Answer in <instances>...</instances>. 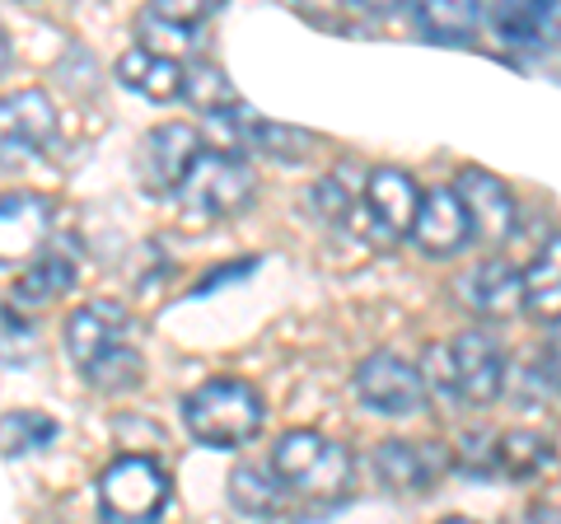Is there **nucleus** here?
<instances>
[{"mask_svg": "<svg viewBox=\"0 0 561 524\" xmlns=\"http://www.w3.org/2000/svg\"><path fill=\"white\" fill-rule=\"evenodd\" d=\"M136 323L117 300H90L66 319V352L76 361L84 384L99 394L136 389L146 375V361L131 346Z\"/></svg>", "mask_w": 561, "mask_h": 524, "instance_id": "1", "label": "nucleus"}, {"mask_svg": "<svg viewBox=\"0 0 561 524\" xmlns=\"http://www.w3.org/2000/svg\"><path fill=\"white\" fill-rule=\"evenodd\" d=\"M262 417H267L262 394L249 379H234V375L206 379L183 398V426L192 431V441H202L210 449L249 445L262 431Z\"/></svg>", "mask_w": 561, "mask_h": 524, "instance_id": "2", "label": "nucleus"}, {"mask_svg": "<svg viewBox=\"0 0 561 524\" xmlns=\"http://www.w3.org/2000/svg\"><path fill=\"white\" fill-rule=\"evenodd\" d=\"M272 468L290 497L309 501H337L351 492V478H356V459L346 454V445L323 431H286L272 445Z\"/></svg>", "mask_w": 561, "mask_h": 524, "instance_id": "3", "label": "nucleus"}, {"mask_svg": "<svg viewBox=\"0 0 561 524\" xmlns=\"http://www.w3.org/2000/svg\"><path fill=\"white\" fill-rule=\"evenodd\" d=\"M173 497V482L150 454H122L99 478L103 524H154Z\"/></svg>", "mask_w": 561, "mask_h": 524, "instance_id": "4", "label": "nucleus"}, {"mask_svg": "<svg viewBox=\"0 0 561 524\" xmlns=\"http://www.w3.org/2000/svg\"><path fill=\"white\" fill-rule=\"evenodd\" d=\"M426 371L440 375L435 384L449 394H459L463 403H491V398H501V389H505L501 346H496V338L478 333V328L449 338L445 352H435V361H426Z\"/></svg>", "mask_w": 561, "mask_h": 524, "instance_id": "5", "label": "nucleus"}, {"mask_svg": "<svg viewBox=\"0 0 561 524\" xmlns=\"http://www.w3.org/2000/svg\"><path fill=\"white\" fill-rule=\"evenodd\" d=\"M253 169L239 160V155H225V150H202V160L192 164L187 173V183L179 187L183 192V202L192 206L197 216H210V220H220V216H239L243 206L253 202Z\"/></svg>", "mask_w": 561, "mask_h": 524, "instance_id": "6", "label": "nucleus"}, {"mask_svg": "<svg viewBox=\"0 0 561 524\" xmlns=\"http://www.w3.org/2000/svg\"><path fill=\"white\" fill-rule=\"evenodd\" d=\"M356 394L365 408H375L383 417H412L426 408V398H431L426 375L393 352H375L356 365Z\"/></svg>", "mask_w": 561, "mask_h": 524, "instance_id": "7", "label": "nucleus"}, {"mask_svg": "<svg viewBox=\"0 0 561 524\" xmlns=\"http://www.w3.org/2000/svg\"><path fill=\"white\" fill-rule=\"evenodd\" d=\"M202 150L206 146H202L197 127H187V122H164V127H154L146 141H140L136 173L154 197H164V192H179L187 183V173L202 160Z\"/></svg>", "mask_w": 561, "mask_h": 524, "instance_id": "8", "label": "nucleus"}, {"mask_svg": "<svg viewBox=\"0 0 561 524\" xmlns=\"http://www.w3.org/2000/svg\"><path fill=\"white\" fill-rule=\"evenodd\" d=\"M57 206L43 192H5L0 197V267H28L47 253Z\"/></svg>", "mask_w": 561, "mask_h": 524, "instance_id": "9", "label": "nucleus"}, {"mask_svg": "<svg viewBox=\"0 0 561 524\" xmlns=\"http://www.w3.org/2000/svg\"><path fill=\"white\" fill-rule=\"evenodd\" d=\"M57 141V103L43 90L0 94V164H20Z\"/></svg>", "mask_w": 561, "mask_h": 524, "instance_id": "10", "label": "nucleus"}, {"mask_svg": "<svg viewBox=\"0 0 561 524\" xmlns=\"http://www.w3.org/2000/svg\"><path fill=\"white\" fill-rule=\"evenodd\" d=\"M454 192H459V202L468 212L472 239L505 243L515 235V197H511V187H505V179H496L491 169H463Z\"/></svg>", "mask_w": 561, "mask_h": 524, "instance_id": "11", "label": "nucleus"}, {"mask_svg": "<svg viewBox=\"0 0 561 524\" xmlns=\"http://www.w3.org/2000/svg\"><path fill=\"white\" fill-rule=\"evenodd\" d=\"M449 468V449L445 445H426V441H379L375 445V478L389 492H426L445 478Z\"/></svg>", "mask_w": 561, "mask_h": 524, "instance_id": "12", "label": "nucleus"}, {"mask_svg": "<svg viewBox=\"0 0 561 524\" xmlns=\"http://www.w3.org/2000/svg\"><path fill=\"white\" fill-rule=\"evenodd\" d=\"M412 239H416V249L431 253V258L459 253L463 243L472 239L468 212H463L459 192H454V187H431V192H421V206H416V220H412Z\"/></svg>", "mask_w": 561, "mask_h": 524, "instance_id": "13", "label": "nucleus"}, {"mask_svg": "<svg viewBox=\"0 0 561 524\" xmlns=\"http://www.w3.org/2000/svg\"><path fill=\"white\" fill-rule=\"evenodd\" d=\"M416 206H421V192H416L408 169L383 164V169H375L370 179H365V212H370L375 230H383L389 239L412 235Z\"/></svg>", "mask_w": 561, "mask_h": 524, "instance_id": "14", "label": "nucleus"}, {"mask_svg": "<svg viewBox=\"0 0 561 524\" xmlns=\"http://www.w3.org/2000/svg\"><path fill=\"white\" fill-rule=\"evenodd\" d=\"M463 295L482 319H515L524 309V272L505 258H486L463 276Z\"/></svg>", "mask_w": 561, "mask_h": 524, "instance_id": "15", "label": "nucleus"}, {"mask_svg": "<svg viewBox=\"0 0 561 524\" xmlns=\"http://www.w3.org/2000/svg\"><path fill=\"white\" fill-rule=\"evenodd\" d=\"M486 20L496 29V38L515 52H548L561 38V5L519 0V5H496Z\"/></svg>", "mask_w": 561, "mask_h": 524, "instance_id": "16", "label": "nucleus"}, {"mask_svg": "<svg viewBox=\"0 0 561 524\" xmlns=\"http://www.w3.org/2000/svg\"><path fill=\"white\" fill-rule=\"evenodd\" d=\"M70 286H76V258L61 249H47L43 258H33L20 272V282H14V309L43 314L47 305H57Z\"/></svg>", "mask_w": 561, "mask_h": 524, "instance_id": "17", "label": "nucleus"}, {"mask_svg": "<svg viewBox=\"0 0 561 524\" xmlns=\"http://www.w3.org/2000/svg\"><path fill=\"white\" fill-rule=\"evenodd\" d=\"M117 80L136 90L140 99L150 103H169V99H183V61H169V57H154L146 47H131L117 57Z\"/></svg>", "mask_w": 561, "mask_h": 524, "instance_id": "18", "label": "nucleus"}, {"mask_svg": "<svg viewBox=\"0 0 561 524\" xmlns=\"http://www.w3.org/2000/svg\"><path fill=\"white\" fill-rule=\"evenodd\" d=\"M524 309L538 319H561V230L542 243L538 258L524 267Z\"/></svg>", "mask_w": 561, "mask_h": 524, "instance_id": "19", "label": "nucleus"}, {"mask_svg": "<svg viewBox=\"0 0 561 524\" xmlns=\"http://www.w3.org/2000/svg\"><path fill=\"white\" fill-rule=\"evenodd\" d=\"M230 501L239 505L243 515H280L286 511V501H290V492H286V482L276 478V468L267 464H239L234 474H230Z\"/></svg>", "mask_w": 561, "mask_h": 524, "instance_id": "20", "label": "nucleus"}, {"mask_svg": "<svg viewBox=\"0 0 561 524\" xmlns=\"http://www.w3.org/2000/svg\"><path fill=\"white\" fill-rule=\"evenodd\" d=\"M183 99L192 103V109H202L206 117H225L239 109V90L230 84V76L220 71L216 61H192L183 66Z\"/></svg>", "mask_w": 561, "mask_h": 524, "instance_id": "21", "label": "nucleus"}, {"mask_svg": "<svg viewBox=\"0 0 561 524\" xmlns=\"http://www.w3.org/2000/svg\"><path fill=\"white\" fill-rule=\"evenodd\" d=\"M552 464V445L538 431H511L501 441H491V468L505 478H534Z\"/></svg>", "mask_w": 561, "mask_h": 524, "instance_id": "22", "label": "nucleus"}, {"mask_svg": "<svg viewBox=\"0 0 561 524\" xmlns=\"http://www.w3.org/2000/svg\"><path fill=\"white\" fill-rule=\"evenodd\" d=\"M416 24L435 43H468L482 24V10L468 0H431V5H416Z\"/></svg>", "mask_w": 561, "mask_h": 524, "instance_id": "23", "label": "nucleus"}, {"mask_svg": "<svg viewBox=\"0 0 561 524\" xmlns=\"http://www.w3.org/2000/svg\"><path fill=\"white\" fill-rule=\"evenodd\" d=\"M61 435V426L51 422L47 412H33V408H20V412H5L0 417V449L10 459H24V454H43L51 441Z\"/></svg>", "mask_w": 561, "mask_h": 524, "instance_id": "24", "label": "nucleus"}, {"mask_svg": "<svg viewBox=\"0 0 561 524\" xmlns=\"http://www.w3.org/2000/svg\"><path fill=\"white\" fill-rule=\"evenodd\" d=\"M136 38L146 52H154V57H169V61H183L192 47H197V29H183V24H173L164 20V14H154V10H140L136 14Z\"/></svg>", "mask_w": 561, "mask_h": 524, "instance_id": "25", "label": "nucleus"}, {"mask_svg": "<svg viewBox=\"0 0 561 524\" xmlns=\"http://www.w3.org/2000/svg\"><path fill=\"white\" fill-rule=\"evenodd\" d=\"M309 206L323 220H346L351 206H356V187H342V179L332 173V179H319V183L309 187Z\"/></svg>", "mask_w": 561, "mask_h": 524, "instance_id": "26", "label": "nucleus"}, {"mask_svg": "<svg viewBox=\"0 0 561 524\" xmlns=\"http://www.w3.org/2000/svg\"><path fill=\"white\" fill-rule=\"evenodd\" d=\"M529 365L548 379V389H561V319L548 323V333H542V342H538V356Z\"/></svg>", "mask_w": 561, "mask_h": 524, "instance_id": "27", "label": "nucleus"}, {"mask_svg": "<svg viewBox=\"0 0 561 524\" xmlns=\"http://www.w3.org/2000/svg\"><path fill=\"white\" fill-rule=\"evenodd\" d=\"M529 524H561V511H557V505H534Z\"/></svg>", "mask_w": 561, "mask_h": 524, "instance_id": "28", "label": "nucleus"}, {"mask_svg": "<svg viewBox=\"0 0 561 524\" xmlns=\"http://www.w3.org/2000/svg\"><path fill=\"white\" fill-rule=\"evenodd\" d=\"M10 71V33H5V24H0V76Z\"/></svg>", "mask_w": 561, "mask_h": 524, "instance_id": "29", "label": "nucleus"}, {"mask_svg": "<svg viewBox=\"0 0 561 524\" xmlns=\"http://www.w3.org/2000/svg\"><path fill=\"white\" fill-rule=\"evenodd\" d=\"M445 524H478V520H463V515H454V520H445Z\"/></svg>", "mask_w": 561, "mask_h": 524, "instance_id": "30", "label": "nucleus"}]
</instances>
